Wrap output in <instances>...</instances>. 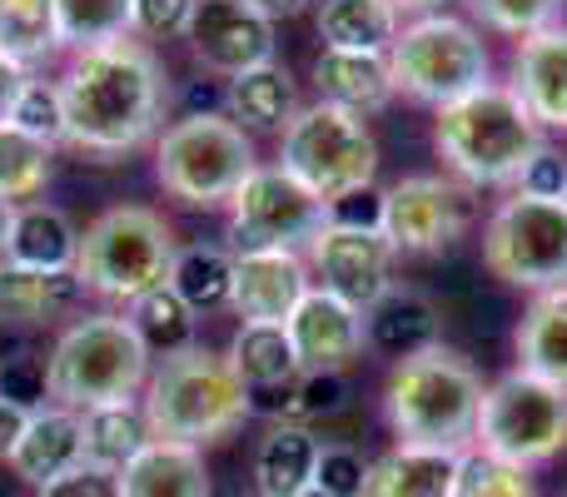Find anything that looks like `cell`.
Masks as SVG:
<instances>
[{"instance_id":"22","label":"cell","mask_w":567,"mask_h":497,"mask_svg":"<svg viewBox=\"0 0 567 497\" xmlns=\"http://www.w3.org/2000/svg\"><path fill=\"white\" fill-rule=\"evenodd\" d=\"M75 259H80V229L70 225L65 209L16 205V219H10L0 263H10V269H30V273H75Z\"/></svg>"},{"instance_id":"47","label":"cell","mask_w":567,"mask_h":497,"mask_svg":"<svg viewBox=\"0 0 567 497\" xmlns=\"http://www.w3.org/2000/svg\"><path fill=\"white\" fill-rule=\"evenodd\" d=\"M25 423H30V413L20 408V403L0 398V463L16 458V443H20V433H25Z\"/></svg>"},{"instance_id":"27","label":"cell","mask_w":567,"mask_h":497,"mask_svg":"<svg viewBox=\"0 0 567 497\" xmlns=\"http://www.w3.org/2000/svg\"><path fill=\"white\" fill-rule=\"evenodd\" d=\"M85 299L75 273H30L0 263V323H20V329H45L60 323L75 303Z\"/></svg>"},{"instance_id":"4","label":"cell","mask_w":567,"mask_h":497,"mask_svg":"<svg viewBox=\"0 0 567 497\" xmlns=\"http://www.w3.org/2000/svg\"><path fill=\"white\" fill-rule=\"evenodd\" d=\"M145 423L155 438L165 443H189L205 453L209 443H225L255 418V393L239 383L225 353L209 349H185L159 359L145 383Z\"/></svg>"},{"instance_id":"54","label":"cell","mask_w":567,"mask_h":497,"mask_svg":"<svg viewBox=\"0 0 567 497\" xmlns=\"http://www.w3.org/2000/svg\"><path fill=\"white\" fill-rule=\"evenodd\" d=\"M563 497H567V493H563Z\"/></svg>"},{"instance_id":"35","label":"cell","mask_w":567,"mask_h":497,"mask_svg":"<svg viewBox=\"0 0 567 497\" xmlns=\"http://www.w3.org/2000/svg\"><path fill=\"white\" fill-rule=\"evenodd\" d=\"M0 50L20 65H40L60 50L55 0H0Z\"/></svg>"},{"instance_id":"43","label":"cell","mask_w":567,"mask_h":497,"mask_svg":"<svg viewBox=\"0 0 567 497\" xmlns=\"http://www.w3.org/2000/svg\"><path fill=\"white\" fill-rule=\"evenodd\" d=\"M513 195H528V199H567V155H558L553 145H543L538 155L528 159V169L518 175Z\"/></svg>"},{"instance_id":"17","label":"cell","mask_w":567,"mask_h":497,"mask_svg":"<svg viewBox=\"0 0 567 497\" xmlns=\"http://www.w3.org/2000/svg\"><path fill=\"white\" fill-rule=\"evenodd\" d=\"M313 289L303 253H235V293L229 309L245 323H289L299 299Z\"/></svg>"},{"instance_id":"24","label":"cell","mask_w":567,"mask_h":497,"mask_svg":"<svg viewBox=\"0 0 567 497\" xmlns=\"http://www.w3.org/2000/svg\"><path fill=\"white\" fill-rule=\"evenodd\" d=\"M120 497H215V483L199 448L150 438L140 458L120 473Z\"/></svg>"},{"instance_id":"41","label":"cell","mask_w":567,"mask_h":497,"mask_svg":"<svg viewBox=\"0 0 567 497\" xmlns=\"http://www.w3.org/2000/svg\"><path fill=\"white\" fill-rule=\"evenodd\" d=\"M363 483H369V458L353 443H323L319 468H313V488L329 497H363Z\"/></svg>"},{"instance_id":"3","label":"cell","mask_w":567,"mask_h":497,"mask_svg":"<svg viewBox=\"0 0 567 497\" xmlns=\"http://www.w3.org/2000/svg\"><path fill=\"white\" fill-rule=\"evenodd\" d=\"M478 413L483 379L449 343L393 363L389 383H383V418H389L393 438L409 448L468 453L478 438Z\"/></svg>"},{"instance_id":"19","label":"cell","mask_w":567,"mask_h":497,"mask_svg":"<svg viewBox=\"0 0 567 497\" xmlns=\"http://www.w3.org/2000/svg\"><path fill=\"white\" fill-rule=\"evenodd\" d=\"M85 463V428H80L75 408H60V403H45L40 413H30L25 433L16 443V458H10V473L30 488H45V483L65 478Z\"/></svg>"},{"instance_id":"2","label":"cell","mask_w":567,"mask_h":497,"mask_svg":"<svg viewBox=\"0 0 567 497\" xmlns=\"http://www.w3.org/2000/svg\"><path fill=\"white\" fill-rule=\"evenodd\" d=\"M543 145H548L543 125L513 95V85H498V80L443 105L433 120V149L443 169L468 189L518 185V175Z\"/></svg>"},{"instance_id":"15","label":"cell","mask_w":567,"mask_h":497,"mask_svg":"<svg viewBox=\"0 0 567 497\" xmlns=\"http://www.w3.org/2000/svg\"><path fill=\"white\" fill-rule=\"evenodd\" d=\"M185 40L199 65L225 80L275 65V20H265L245 0H199Z\"/></svg>"},{"instance_id":"50","label":"cell","mask_w":567,"mask_h":497,"mask_svg":"<svg viewBox=\"0 0 567 497\" xmlns=\"http://www.w3.org/2000/svg\"><path fill=\"white\" fill-rule=\"evenodd\" d=\"M389 6L399 10V20H403V15L423 20V15H439V10H443V0H389Z\"/></svg>"},{"instance_id":"36","label":"cell","mask_w":567,"mask_h":497,"mask_svg":"<svg viewBox=\"0 0 567 497\" xmlns=\"http://www.w3.org/2000/svg\"><path fill=\"white\" fill-rule=\"evenodd\" d=\"M349 379L343 373H323V369H303L299 379H289L279 389V403L269 413H275V423H299V428H313V423L323 418H339L343 408H349Z\"/></svg>"},{"instance_id":"16","label":"cell","mask_w":567,"mask_h":497,"mask_svg":"<svg viewBox=\"0 0 567 497\" xmlns=\"http://www.w3.org/2000/svg\"><path fill=\"white\" fill-rule=\"evenodd\" d=\"M289 343L299 369H323V373H343L349 363L363 359V313L353 303L333 299L329 289L313 283L299 299V309L289 313Z\"/></svg>"},{"instance_id":"23","label":"cell","mask_w":567,"mask_h":497,"mask_svg":"<svg viewBox=\"0 0 567 497\" xmlns=\"http://www.w3.org/2000/svg\"><path fill=\"white\" fill-rule=\"evenodd\" d=\"M458 473H463V453L393 443L389 453H379L369 463L363 497H458Z\"/></svg>"},{"instance_id":"25","label":"cell","mask_w":567,"mask_h":497,"mask_svg":"<svg viewBox=\"0 0 567 497\" xmlns=\"http://www.w3.org/2000/svg\"><path fill=\"white\" fill-rule=\"evenodd\" d=\"M299 90L284 65H259L245 70L225 85V115L235 120L245 135H284L299 115Z\"/></svg>"},{"instance_id":"52","label":"cell","mask_w":567,"mask_h":497,"mask_svg":"<svg viewBox=\"0 0 567 497\" xmlns=\"http://www.w3.org/2000/svg\"><path fill=\"white\" fill-rule=\"evenodd\" d=\"M299 497H329V493H319V488H303Z\"/></svg>"},{"instance_id":"8","label":"cell","mask_w":567,"mask_h":497,"mask_svg":"<svg viewBox=\"0 0 567 497\" xmlns=\"http://www.w3.org/2000/svg\"><path fill=\"white\" fill-rule=\"evenodd\" d=\"M389 70H393V90H403L409 100L433 110L493 85L488 40L468 20L449 15V10L409 20L399 30V40L389 45Z\"/></svg>"},{"instance_id":"31","label":"cell","mask_w":567,"mask_h":497,"mask_svg":"<svg viewBox=\"0 0 567 497\" xmlns=\"http://www.w3.org/2000/svg\"><path fill=\"white\" fill-rule=\"evenodd\" d=\"M399 10L389 0H319V40L329 50H373L389 55L399 40Z\"/></svg>"},{"instance_id":"12","label":"cell","mask_w":567,"mask_h":497,"mask_svg":"<svg viewBox=\"0 0 567 497\" xmlns=\"http://www.w3.org/2000/svg\"><path fill=\"white\" fill-rule=\"evenodd\" d=\"M323 229V205L279 165H259L229 199V239L239 253H303Z\"/></svg>"},{"instance_id":"32","label":"cell","mask_w":567,"mask_h":497,"mask_svg":"<svg viewBox=\"0 0 567 497\" xmlns=\"http://www.w3.org/2000/svg\"><path fill=\"white\" fill-rule=\"evenodd\" d=\"M169 289L195 313L229 309V293H235V253H225L215 245H185L175 253V269H169Z\"/></svg>"},{"instance_id":"11","label":"cell","mask_w":567,"mask_h":497,"mask_svg":"<svg viewBox=\"0 0 567 497\" xmlns=\"http://www.w3.org/2000/svg\"><path fill=\"white\" fill-rule=\"evenodd\" d=\"M483 263L513 289H567V199H503L483 229Z\"/></svg>"},{"instance_id":"45","label":"cell","mask_w":567,"mask_h":497,"mask_svg":"<svg viewBox=\"0 0 567 497\" xmlns=\"http://www.w3.org/2000/svg\"><path fill=\"white\" fill-rule=\"evenodd\" d=\"M199 0H135V30L140 35H185L189 20H195Z\"/></svg>"},{"instance_id":"33","label":"cell","mask_w":567,"mask_h":497,"mask_svg":"<svg viewBox=\"0 0 567 497\" xmlns=\"http://www.w3.org/2000/svg\"><path fill=\"white\" fill-rule=\"evenodd\" d=\"M60 50H100L130 40L135 30V0H55Z\"/></svg>"},{"instance_id":"10","label":"cell","mask_w":567,"mask_h":497,"mask_svg":"<svg viewBox=\"0 0 567 497\" xmlns=\"http://www.w3.org/2000/svg\"><path fill=\"white\" fill-rule=\"evenodd\" d=\"M473 448L513 463V468H543L567 453V389L543 383L533 373L513 369L483 389L478 438Z\"/></svg>"},{"instance_id":"37","label":"cell","mask_w":567,"mask_h":497,"mask_svg":"<svg viewBox=\"0 0 567 497\" xmlns=\"http://www.w3.org/2000/svg\"><path fill=\"white\" fill-rule=\"evenodd\" d=\"M50 159H55V149L20 135L16 125L0 120V195H6L10 205H16V199H35L40 189H45Z\"/></svg>"},{"instance_id":"9","label":"cell","mask_w":567,"mask_h":497,"mask_svg":"<svg viewBox=\"0 0 567 497\" xmlns=\"http://www.w3.org/2000/svg\"><path fill=\"white\" fill-rule=\"evenodd\" d=\"M279 169L299 179L319 205L369 189L379 175V145H373L363 115H349L339 105H303L293 125L279 135Z\"/></svg>"},{"instance_id":"29","label":"cell","mask_w":567,"mask_h":497,"mask_svg":"<svg viewBox=\"0 0 567 497\" xmlns=\"http://www.w3.org/2000/svg\"><path fill=\"white\" fill-rule=\"evenodd\" d=\"M229 369L239 373L249 393H279L289 379H299V359H293V343L284 323H239L235 339H229Z\"/></svg>"},{"instance_id":"49","label":"cell","mask_w":567,"mask_h":497,"mask_svg":"<svg viewBox=\"0 0 567 497\" xmlns=\"http://www.w3.org/2000/svg\"><path fill=\"white\" fill-rule=\"evenodd\" d=\"M245 6H255L265 20H289V15H303L313 0H245Z\"/></svg>"},{"instance_id":"46","label":"cell","mask_w":567,"mask_h":497,"mask_svg":"<svg viewBox=\"0 0 567 497\" xmlns=\"http://www.w3.org/2000/svg\"><path fill=\"white\" fill-rule=\"evenodd\" d=\"M35 497H120V478L115 473H100L90 468V463H80L75 473H65V478L45 483Z\"/></svg>"},{"instance_id":"28","label":"cell","mask_w":567,"mask_h":497,"mask_svg":"<svg viewBox=\"0 0 567 497\" xmlns=\"http://www.w3.org/2000/svg\"><path fill=\"white\" fill-rule=\"evenodd\" d=\"M518 369L567 389V289L533 293L518 323Z\"/></svg>"},{"instance_id":"30","label":"cell","mask_w":567,"mask_h":497,"mask_svg":"<svg viewBox=\"0 0 567 497\" xmlns=\"http://www.w3.org/2000/svg\"><path fill=\"white\" fill-rule=\"evenodd\" d=\"M80 428H85V463L100 473H115V478L140 458V448L155 438L145 423V408H140L135 398L80 413Z\"/></svg>"},{"instance_id":"42","label":"cell","mask_w":567,"mask_h":497,"mask_svg":"<svg viewBox=\"0 0 567 497\" xmlns=\"http://www.w3.org/2000/svg\"><path fill=\"white\" fill-rule=\"evenodd\" d=\"M0 398L20 403L25 413H40L50 398V359L40 353H16L0 363Z\"/></svg>"},{"instance_id":"1","label":"cell","mask_w":567,"mask_h":497,"mask_svg":"<svg viewBox=\"0 0 567 497\" xmlns=\"http://www.w3.org/2000/svg\"><path fill=\"white\" fill-rule=\"evenodd\" d=\"M65 95V145L80 155H130L165 120L169 80L165 65L140 40H115L100 50H80L60 75Z\"/></svg>"},{"instance_id":"44","label":"cell","mask_w":567,"mask_h":497,"mask_svg":"<svg viewBox=\"0 0 567 497\" xmlns=\"http://www.w3.org/2000/svg\"><path fill=\"white\" fill-rule=\"evenodd\" d=\"M323 225L333 229H383V189H349L323 205Z\"/></svg>"},{"instance_id":"48","label":"cell","mask_w":567,"mask_h":497,"mask_svg":"<svg viewBox=\"0 0 567 497\" xmlns=\"http://www.w3.org/2000/svg\"><path fill=\"white\" fill-rule=\"evenodd\" d=\"M25 80H30V70L20 65V60H10L6 50H0V120L10 115V105H16V95L25 90Z\"/></svg>"},{"instance_id":"21","label":"cell","mask_w":567,"mask_h":497,"mask_svg":"<svg viewBox=\"0 0 567 497\" xmlns=\"http://www.w3.org/2000/svg\"><path fill=\"white\" fill-rule=\"evenodd\" d=\"M313 90L323 105H339L349 115H379L399 90H393V70L389 55L373 50H319L313 60Z\"/></svg>"},{"instance_id":"40","label":"cell","mask_w":567,"mask_h":497,"mask_svg":"<svg viewBox=\"0 0 567 497\" xmlns=\"http://www.w3.org/2000/svg\"><path fill=\"white\" fill-rule=\"evenodd\" d=\"M563 6L567 0H468V10L483 25L498 30V35H513V40H528V35H538V30L558 25Z\"/></svg>"},{"instance_id":"34","label":"cell","mask_w":567,"mask_h":497,"mask_svg":"<svg viewBox=\"0 0 567 497\" xmlns=\"http://www.w3.org/2000/svg\"><path fill=\"white\" fill-rule=\"evenodd\" d=\"M130 323H135V333L145 339V349H150V359L155 353H185V349H195V309H189L185 299H179L175 289H155V293H145V299H135L130 303V313H125Z\"/></svg>"},{"instance_id":"7","label":"cell","mask_w":567,"mask_h":497,"mask_svg":"<svg viewBox=\"0 0 567 497\" xmlns=\"http://www.w3.org/2000/svg\"><path fill=\"white\" fill-rule=\"evenodd\" d=\"M255 169V139L219 110L175 120L155 149V175L165 185V195L189 209H229V199L239 195V185Z\"/></svg>"},{"instance_id":"13","label":"cell","mask_w":567,"mask_h":497,"mask_svg":"<svg viewBox=\"0 0 567 497\" xmlns=\"http://www.w3.org/2000/svg\"><path fill=\"white\" fill-rule=\"evenodd\" d=\"M468 229V199L443 175H403L383 189V239L393 253H443Z\"/></svg>"},{"instance_id":"14","label":"cell","mask_w":567,"mask_h":497,"mask_svg":"<svg viewBox=\"0 0 567 497\" xmlns=\"http://www.w3.org/2000/svg\"><path fill=\"white\" fill-rule=\"evenodd\" d=\"M309 273H319V289H329L333 299L353 303L359 313H369L373 303H383L399 283H393V245L383 239V229H333L323 225L313 235V245L303 249Z\"/></svg>"},{"instance_id":"18","label":"cell","mask_w":567,"mask_h":497,"mask_svg":"<svg viewBox=\"0 0 567 497\" xmlns=\"http://www.w3.org/2000/svg\"><path fill=\"white\" fill-rule=\"evenodd\" d=\"M513 95L528 105L543 130L567 135V25L538 30L513 50Z\"/></svg>"},{"instance_id":"6","label":"cell","mask_w":567,"mask_h":497,"mask_svg":"<svg viewBox=\"0 0 567 497\" xmlns=\"http://www.w3.org/2000/svg\"><path fill=\"white\" fill-rule=\"evenodd\" d=\"M175 235L169 225L145 205H115L85 225L80 235V259H75V279L85 293L110 303H135L145 293L165 289L169 269H175Z\"/></svg>"},{"instance_id":"38","label":"cell","mask_w":567,"mask_h":497,"mask_svg":"<svg viewBox=\"0 0 567 497\" xmlns=\"http://www.w3.org/2000/svg\"><path fill=\"white\" fill-rule=\"evenodd\" d=\"M6 125H16L20 135L40 139V145H65V95H60V80H45V75H30L25 90L16 95L10 105Z\"/></svg>"},{"instance_id":"39","label":"cell","mask_w":567,"mask_h":497,"mask_svg":"<svg viewBox=\"0 0 567 497\" xmlns=\"http://www.w3.org/2000/svg\"><path fill=\"white\" fill-rule=\"evenodd\" d=\"M458 497H538L528 468H513V463L493 458L483 448L463 453V473H458Z\"/></svg>"},{"instance_id":"20","label":"cell","mask_w":567,"mask_h":497,"mask_svg":"<svg viewBox=\"0 0 567 497\" xmlns=\"http://www.w3.org/2000/svg\"><path fill=\"white\" fill-rule=\"evenodd\" d=\"M443 343V319L439 303L419 289H393L383 303H373L363 313V349L379 353V359H413V353H429Z\"/></svg>"},{"instance_id":"51","label":"cell","mask_w":567,"mask_h":497,"mask_svg":"<svg viewBox=\"0 0 567 497\" xmlns=\"http://www.w3.org/2000/svg\"><path fill=\"white\" fill-rule=\"evenodd\" d=\"M10 219H16V205L0 195V249H6V235H10Z\"/></svg>"},{"instance_id":"53","label":"cell","mask_w":567,"mask_h":497,"mask_svg":"<svg viewBox=\"0 0 567 497\" xmlns=\"http://www.w3.org/2000/svg\"><path fill=\"white\" fill-rule=\"evenodd\" d=\"M229 497H259V493H229Z\"/></svg>"},{"instance_id":"5","label":"cell","mask_w":567,"mask_h":497,"mask_svg":"<svg viewBox=\"0 0 567 497\" xmlns=\"http://www.w3.org/2000/svg\"><path fill=\"white\" fill-rule=\"evenodd\" d=\"M150 383V349L125 313L75 319L50 349V403L60 408H105L130 403Z\"/></svg>"},{"instance_id":"26","label":"cell","mask_w":567,"mask_h":497,"mask_svg":"<svg viewBox=\"0 0 567 497\" xmlns=\"http://www.w3.org/2000/svg\"><path fill=\"white\" fill-rule=\"evenodd\" d=\"M319 433L299 428V423H269L265 438L255 448V488L259 497H299L313 488V468H319Z\"/></svg>"}]
</instances>
